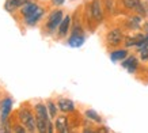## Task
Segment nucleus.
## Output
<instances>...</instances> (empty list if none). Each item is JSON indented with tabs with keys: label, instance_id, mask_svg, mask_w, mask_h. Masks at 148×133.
<instances>
[{
	"label": "nucleus",
	"instance_id": "11",
	"mask_svg": "<svg viewBox=\"0 0 148 133\" xmlns=\"http://www.w3.org/2000/svg\"><path fill=\"white\" fill-rule=\"evenodd\" d=\"M34 113H36L37 118H45V120H49V110H48V106L44 105V103H37L34 106Z\"/></svg>",
	"mask_w": 148,
	"mask_h": 133
},
{
	"label": "nucleus",
	"instance_id": "18",
	"mask_svg": "<svg viewBox=\"0 0 148 133\" xmlns=\"http://www.w3.org/2000/svg\"><path fill=\"white\" fill-rule=\"evenodd\" d=\"M84 115H86V118H88V120H91V121H95V122H98V124H101V122H102V118L98 115V113H97V111H94V110H91V109L86 110Z\"/></svg>",
	"mask_w": 148,
	"mask_h": 133
},
{
	"label": "nucleus",
	"instance_id": "5",
	"mask_svg": "<svg viewBox=\"0 0 148 133\" xmlns=\"http://www.w3.org/2000/svg\"><path fill=\"white\" fill-rule=\"evenodd\" d=\"M121 1H122V5L126 10L136 11V12H139V14H145V8H144V5L141 4L140 0H121Z\"/></svg>",
	"mask_w": 148,
	"mask_h": 133
},
{
	"label": "nucleus",
	"instance_id": "17",
	"mask_svg": "<svg viewBox=\"0 0 148 133\" xmlns=\"http://www.w3.org/2000/svg\"><path fill=\"white\" fill-rule=\"evenodd\" d=\"M38 8H40V5H37L36 3H26V4L22 5L21 12H22L23 16H27V15H32L33 12H36Z\"/></svg>",
	"mask_w": 148,
	"mask_h": 133
},
{
	"label": "nucleus",
	"instance_id": "19",
	"mask_svg": "<svg viewBox=\"0 0 148 133\" xmlns=\"http://www.w3.org/2000/svg\"><path fill=\"white\" fill-rule=\"evenodd\" d=\"M46 106H48V110H49V115H50V118H56V117H57L58 106H56V103L52 102V101H49Z\"/></svg>",
	"mask_w": 148,
	"mask_h": 133
},
{
	"label": "nucleus",
	"instance_id": "1",
	"mask_svg": "<svg viewBox=\"0 0 148 133\" xmlns=\"http://www.w3.org/2000/svg\"><path fill=\"white\" fill-rule=\"evenodd\" d=\"M19 120L23 124V126L27 129V132H34L37 130V122H36V115L33 114V111L27 106L21 107L18 113Z\"/></svg>",
	"mask_w": 148,
	"mask_h": 133
},
{
	"label": "nucleus",
	"instance_id": "23",
	"mask_svg": "<svg viewBox=\"0 0 148 133\" xmlns=\"http://www.w3.org/2000/svg\"><path fill=\"white\" fill-rule=\"evenodd\" d=\"M144 30H145V31H148V22H145V23H144Z\"/></svg>",
	"mask_w": 148,
	"mask_h": 133
},
{
	"label": "nucleus",
	"instance_id": "14",
	"mask_svg": "<svg viewBox=\"0 0 148 133\" xmlns=\"http://www.w3.org/2000/svg\"><path fill=\"white\" fill-rule=\"evenodd\" d=\"M69 27H71V16L67 15V16H64L61 23H60V26H58V36L60 37H64L67 36V33L69 31Z\"/></svg>",
	"mask_w": 148,
	"mask_h": 133
},
{
	"label": "nucleus",
	"instance_id": "15",
	"mask_svg": "<svg viewBox=\"0 0 148 133\" xmlns=\"http://www.w3.org/2000/svg\"><path fill=\"white\" fill-rule=\"evenodd\" d=\"M126 57H128V50L126 49H117V50H113L110 53L112 61H121Z\"/></svg>",
	"mask_w": 148,
	"mask_h": 133
},
{
	"label": "nucleus",
	"instance_id": "2",
	"mask_svg": "<svg viewBox=\"0 0 148 133\" xmlns=\"http://www.w3.org/2000/svg\"><path fill=\"white\" fill-rule=\"evenodd\" d=\"M124 33H122L121 29H118V27H114L112 30L108 31V34H106V44L109 46H112V48H116L118 45H121L124 42Z\"/></svg>",
	"mask_w": 148,
	"mask_h": 133
},
{
	"label": "nucleus",
	"instance_id": "13",
	"mask_svg": "<svg viewBox=\"0 0 148 133\" xmlns=\"http://www.w3.org/2000/svg\"><path fill=\"white\" fill-rule=\"evenodd\" d=\"M42 15H44V10L41 8H38L36 11V12H33L32 15H27V16H25V22L29 25V26H34L38 21H40L41 18H42Z\"/></svg>",
	"mask_w": 148,
	"mask_h": 133
},
{
	"label": "nucleus",
	"instance_id": "16",
	"mask_svg": "<svg viewBox=\"0 0 148 133\" xmlns=\"http://www.w3.org/2000/svg\"><path fill=\"white\" fill-rule=\"evenodd\" d=\"M140 23H141V16H140V15H133V16H129V18H128L126 26L129 27L130 30H137L140 27Z\"/></svg>",
	"mask_w": 148,
	"mask_h": 133
},
{
	"label": "nucleus",
	"instance_id": "22",
	"mask_svg": "<svg viewBox=\"0 0 148 133\" xmlns=\"http://www.w3.org/2000/svg\"><path fill=\"white\" fill-rule=\"evenodd\" d=\"M64 1H65V0H52V4L53 5H63Z\"/></svg>",
	"mask_w": 148,
	"mask_h": 133
},
{
	"label": "nucleus",
	"instance_id": "3",
	"mask_svg": "<svg viewBox=\"0 0 148 133\" xmlns=\"http://www.w3.org/2000/svg\"><path fill=\"white\" fill-rule=\"evenodd\" d=\"M63 18H64V14L61 10H54V11H52V12L49 14V16H48V21H46V29H48V31H49V33H53L56 29H58Z\"/></svg>",
	"mask_w": 148,
	"mask_h": 133
},
{
	"label": "nucleus",
	"instance_id": "6",
	"mask_svg": "<svg viewBox=\"0 0 148 133\" xmlns=\"http://www.w3.org/2000/svg\"><path fill=\"white\" fill-rule=\"evenodd\" d=\"M54 126H56V130L60 133H65L69 130V121H68L67 115H57L56 117V122H54Z\"/></svg>",
	"mask_w": 148,
	"mask_h": 133
},
{
	"label": "nucleus",
	"instance_id": "20",
	"mask_svg": "<svg viewBox=\"0 0 148 133\" xmlns=\"http://www.w3.org/2000/svg\"><path fill=\"white\" fill-rule=\"evenodd\" d=\"M103 7L106 8L109 14L113 12V10H114V0H105L103 1Z\"/></svg>",
	"mask_w": 148,
	"mask_h": 133
},
{
	"label": "nucleus",
	"instance_id": "12",
	"mask_svg": "<svg viewBox=\"0 0 148 133\" xmlns=\"http://www.w3.org/2000/svg\"><path fill=\"white\" fill-rule=\"evenodd\" d=\"M27 0H5L4 3V8L5 11H8V12H14L15 10L21 8L23 4H26Z\"/></svg>",
	"mask_w": 148,
	"mask_h": 133
},
{
	"label": "nucleus",
	"instance_id": "8",
	"mask_svg": "<svg viewBox=\"0 0 148 133\" xmlns=\"http://www.w3.org/2000/svg\"><path fill=\"white\" fill-rule=\"evenodd\" d=\"M84 41L86 38L83 36V33H72L71 37L68 38V45L72 48H80L84 44Z\"/></svg>",
	"mask_w": 148,
	"mask_h": 133
},
{
	"label": "nucleus",
	"instance_id": "7",
	"mask_svg": "<svg viewBox=\"0 0 148 133\" xmlns=\"http://www.w3.org/2000/svg\"><path fill=\"white\" fill-rule=\"evenodd\" d=\"M1 122L3 121H7L10 117V113H11V109H12V99L11 98H4L3 101H1Z\"/></svg>",
	"mask_w": 148,
	"mask_h": 133
},
{
	"label": "nucleus",
	"instance_id": "4",
	"mask_svg": "<svg viewBox=\"0 0 148 133\" xmlns=\"http://www.w3.org/2000/svg\"><path fill=\"white\" fill-rule=\"evenodd\" d=\"M91 16L97 23H101L103 21V3L102 0H92L90 4Z\"/></svg>",
	"mask_w": 148,
	"mask_h": 133
},
{
	"label": "nucleus",
	"instance_id": "10",
	"mask_svg": "<svg viewBox=\"0 0 148 133\" xmlns=\"http://www.w3.org/2000/svg\"><path fill=\"white\" fill-rule=\"evenodd\" d=\"M57 106L63 113H72V111H75V105H73V102H72L71 99H67V98L58 99Z\"/></svg>",
	"mask_w": 148,
	"mask_h": 133
},
{
	"label": "nucleus",
	"instance_id": "21",
	"mask_svg": "<svg viewBox=\"0 0 148 133\" xmlns=\"http://www.w3.org/2000/svg\"><path fill=\"white\" fill-rule=\"evenodd\" d=\"M12 132H18V133H25L27 132V129L23 126V124H16V125H14V128H12Z\"/></svg>",
	"mask_w": 148,
	"mask_h": 133
},
{
	"label": "nucleus",
	"instance_id": "9",
	"mask_svg": "<svg viewBox=\"0 0 148 133\" xmlns=\"http://www.w3.org/2000/svg\"><path fill=\"white\" fill-rule=\"evenodd\" d=\"M122 66L126 68L130 73H135V72L137 71V68H139V61H137V58H136L135 56H128L126 58H124Z\"/></svg>",
	"mask_w": 148,
	"mask_h": 133
}]
</instances>
